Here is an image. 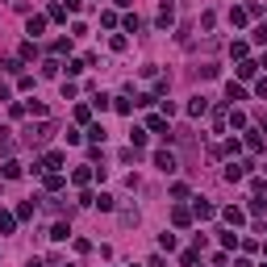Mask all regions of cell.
Listing matches in <instances>:
<instances>
[{
  "label": "cell",
  "instance_id": "obj_1",
  "mask_svg": "<svg viewBox=\"0 0 267 267\" xmlns=\"http://www.w3.org/2000/svg\"><path fill=\"white\" fill-rule=\"evenodd\" d=\"M247 167H250V163H230V167H226V180H230V184H238V180L247 175Z\"/></svg>",
  "mask_w": 267,
  "mask_h": 267
},
{
  "label": "cell",
  "instance_id": "obj_2",
  "mask_svg": "<svg viewBox=\"0 0 267 267\" xmlns=\"http://www.w3.org/2000/svg\"><path fill=\"white\" fill-rule=\"evenodd\" d=\"M154 163H159V171H175V154L159 150V154H154Z\"/></svg>",
  "mask_w": 267,
  "mask_h": 267
},
{
  "label": "cell",
  "instance_id": "obj_3",
  "mask_svg": "<svg viewBox=\"0 0 267 267\" xmlns=\"http://www.w3.org/2000/svg\"><path fill=\"white\" fill-rule=\"evenodd\" d=\"M13 226H17V217H13V213H0V234H13Z\"/></svg>",
  "mask_w": 267,
  "mask_h": 267
},
{
  "label": "cell",
  "instance_id": "obj_4",
  "mask_svg": "<svg viewBox=\"0 0 267 267\" xmlns=\"http://www.w3.org/2000/svg\"><path fill=\"white\" fill-rule=\"evenodd\" d=\"M205 109H209V100H205V96H196V100L188 104V113H192V117H200V113H205Z\"/></svg>",
  "mask_w": 267,
  "mask_h": 267
},
{
  "label": "cell",
  "instance_id": "obj_5",
  "mask_svg": "<svg viewBox=\"0 0 267 267\" xmlns=\"http://www.w3.org/2000/svg\"><path fill=\"white\" fill-rule=\"evenodd\" d=\"M54 167H63V154H46L42 159V171H54Z\"/></svg>",
  "mask_w": 267,
  "mask_h": 267
},
{
  "label": "cell",
  "instance_id": "obj_6",
  "mask_svg": "<svg viewBox=\"0 0 267 267\" xmlns=\"http://www.w3.org/2000/svg\"><path fill=\"white\" fill-rule=\"evenodd\" d=\"M171 221H175V226H188V221H192V213H188V209L180 205V209H175V213H171Z\"/></svg>",
  "mask_w": 267,
  "mask_h": 267
},
{
  "label": "cell",
  "instance_id": "obj_7",
  "mask_svg": "<svg viewBox=\"0 0 267 267\" xmlns=\"http://www.w3.org/2000/svg\"><path fill=\"white\" fill-rule=\"evenodd\" d=\"M171 17H175V13H171V4H163V9H159V25L167 30V25H171Z\"/></svg>",
  "mask_w": 267,
  "mask_h": 267
},
{
  "label": "cell",
  "instance_id": "obj_8",
  "mask_svg": "<svg viewBox=\"0 0 267 267\" xmlns=\"http://www.w3.org/2000/svg\"><path fill=\"white\" fill-rule=\"evenodd\" d=\"M42 30H46V17H30V33H33V38H38Z\"/></svg>",
  "mask_w": 267,
  "mask_h": 267
},
{
  "label": "cell",
  "instance_id": "obj_9",
  "mask_svg": "<svg viewBox=\"0 0 267 267\" xmlns=\"http://www.w3.org/2000/svg\"><path fill=\"white\" fill-rule=\"evenodd\" d=\"M226 96H230V100H247V92H242L238 83H230V88H226Z\"/></svg>",
  "mask_w": 267,
  "mask_h": 267
},
{
  "label": "cell",
  "instance_id": "obj_10",
  "mask_svg": "<svg viewBox=\"0 0 267 267\" xmlns=\"http://www.w3.org/2000/svg\"><path fill=\"white\" fill-rule=\"evenodd\" d=\"M226 221L230 226H242V209H226Z\"/></svg>",
  "mask_w": 267,
  "mask_h": 267
},
{
  "label": "cell",
  "instance_id": "obj_11",
  "mask_svg": "<svg viewBox=\"0 0 267 267\" xmlns=\"http://www.w3.org/2000/svg\"><path fill=\"white\" fill-rule=\"evenodd\" d=\"M196 217H213V205H205V200H196V209H192Z\"/></svg>",
  "mask_w": 267,
  "mask_h": 267
},
{
  "label": "cell",
  "instance_id": "obj_12",
  "mask_svg": "<svg viewBox=\"0 0 267 267\" xmlns=\"http://www.w3.org/2000/svg\"><path fill=\"white\" fill-rule=\"evenodd\" d=\"M150 130H154V134H163V138H167V121H163V117H150Z\"/></svg>",
  "mask_w": 267,
  "mask_h": 267
},
{
  "label": "cell",
  "instance_id": "obj_13",
  "mask_svg": "<svg viewBox=\"0 0 267 267\" xmlns=\"http://www.w3.org/2000/svg\"><path fill=\"white\" fill-rule=\"evenodd\" d=\"M67 234H71V230L63 226V221H59V226H54V230H50V238H54V242H63V238H67Z\"/></svg>",
  "mask_w": 267,
  "mask_h": 267
},
{
  "label": "cell",
  "instance_id": "obj_14",
  "mask_svg": "<svg viewBox=\"0 0 267 267\" xmlns=\"http://www.w3.org/2000/svg\"><path fill=\"white\" fill-rule=\"evenodd\" d=\"M4 175H9V180H17V175H21V163H13V159H9V163H4Z\"/></svg>",
  "mask_w": 267,
  "mask_h": 267
},
{
  "label": "cell",
  "instance_id": "obj_15",
  "mask_svg": "<svg viewBox=\"0 0 267 267\" xmlns=\"http://www.w3.org/2000/svg\"><path fill=\"white\" fill-rule=\"evenodd\" d=\"M263 267H267V263H263Z\"/></svg>",
  "mask_w": 267,
  "mask_h": 267
}]
</instances>
